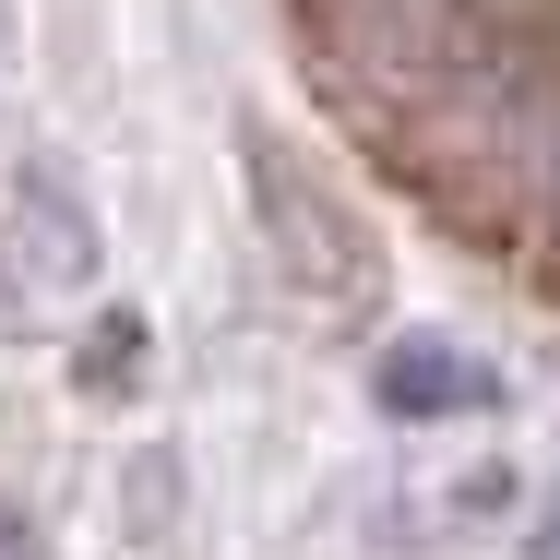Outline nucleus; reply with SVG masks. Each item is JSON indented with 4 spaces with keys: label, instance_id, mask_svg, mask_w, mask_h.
<instances>
[{
    "label": "nucleus",
    "instance_id": "obj_1",
    "mask_svg": "<svg viewBox=\"0 0 560 560\" xmlns=\"http://www.w3.org/2000/svg\"><path fill=\"white\" fill-rule=\"evenodd\" d=\"M238 179H250V215H262L275 275H287L311 311L370 323V311H382V250H370V226L346 215V203L287 155V143H275V131H238Z\"/></svg>",
    "mask_w": 560,
    "mask_h": 560
},
{
    "label": "nucleus",
    "instance_id": "obj_2",
    "mask_svg": "<svg viewBox=\"0 0 560 560\" xmlns=\"http://www.w3.org/2000/svg\"><path fill=\"white\" fill-rule=\"evenodd\" d=\"M0 238H12V262H24L36 287H96V275H108V226H96L84 179H72L60 155H12V179H0Z\"/></svg>",
    "mask_w": 560,
    "mask_h": 560
},
{
    "label": "nucleus",
    "instance_id": "obj_3",
    "mask_svg": "<svg viewBox=\"0 0 560 560\" xmlns=\"http://www.w3.org/2000/svg\"><path fill=\"white\" fill-rule=\"evenodd\" d=\"M370 406L406 418V430H430V418H501V370L465 358L453 335H394L370 358Z\"/></svg>",
    "mask_w": 560,
    "mask_h": 560
},
{
    "label": "nucleus",
    "instance_id": "obj_4",
    "mask_svg": "<svg viewBox=\"0 0 560 560\" xmlns=\"http://www.w3.org/2000/svg\"><path fill=\"white\" fill-rule=\"evenodd\" d=\"M131 370H143V323L131 311H96V346H72V382L84 394H131Z\"/></svg>",
    "mask_w": 560,
    "mask_h": 560
},
{
    "label": "nucleus",
    "instance_id": "obj_5",
    "mask_svg": "<svg viewBox=\"0 0 560 560\" xmlns=\"http://www.w3.org/2000/svg\"><path fill=\"white\" fill-rule=\"evenodd\" d=\"M501 501H513V477H501V465H477V477H453V513H465V525H489Z\"/></svg>",
    "mask_w": 560,
    "mask_h": 560
},
{
    "label": "nucleus",
    "instance_id": "obj_6",
    "mask_svg": "<svg viewBox=\"0 0 560 560\" xmlns=\"http://www.w3.org/2000/svg\"><path fill=\"white\" fill-rule=\"evenodd\" d=\"M0 560H48V537H36V513L0 489Z\"/></svg>",
    "mask_w": 560,
    "mask_h": 560
},
{
    "label": "nucleus",
    "instance_id": "obj_7",
    "mask_svg": "<svg viewBox=\"0 0 560 560\" xmlns=\"http://www.w3.org/2000/svg\"><path fill=\"white\" fill-rule=\"evenodd\" d=\"M24 287H36V275H24V262H12V250H0V346L24 335Z\"/></svg>",
    "mask_w": 560,
    "mask_h": 560
},
{
    "label": "nucleus",
    "instance_id": "obj_8",
    "mask_svg": "<svg viewBox=\"0 0 560 560\" xmlns=\"http://www.w3.org/2000/svg\"><path fill=\"white\" fill-rule=\"evenodd\" d=\"M537 191H549V226H560V119L537 131Z\"/></svg>",
    "mask_w": 560,
    "mask_h": 560
}]
</instances>
